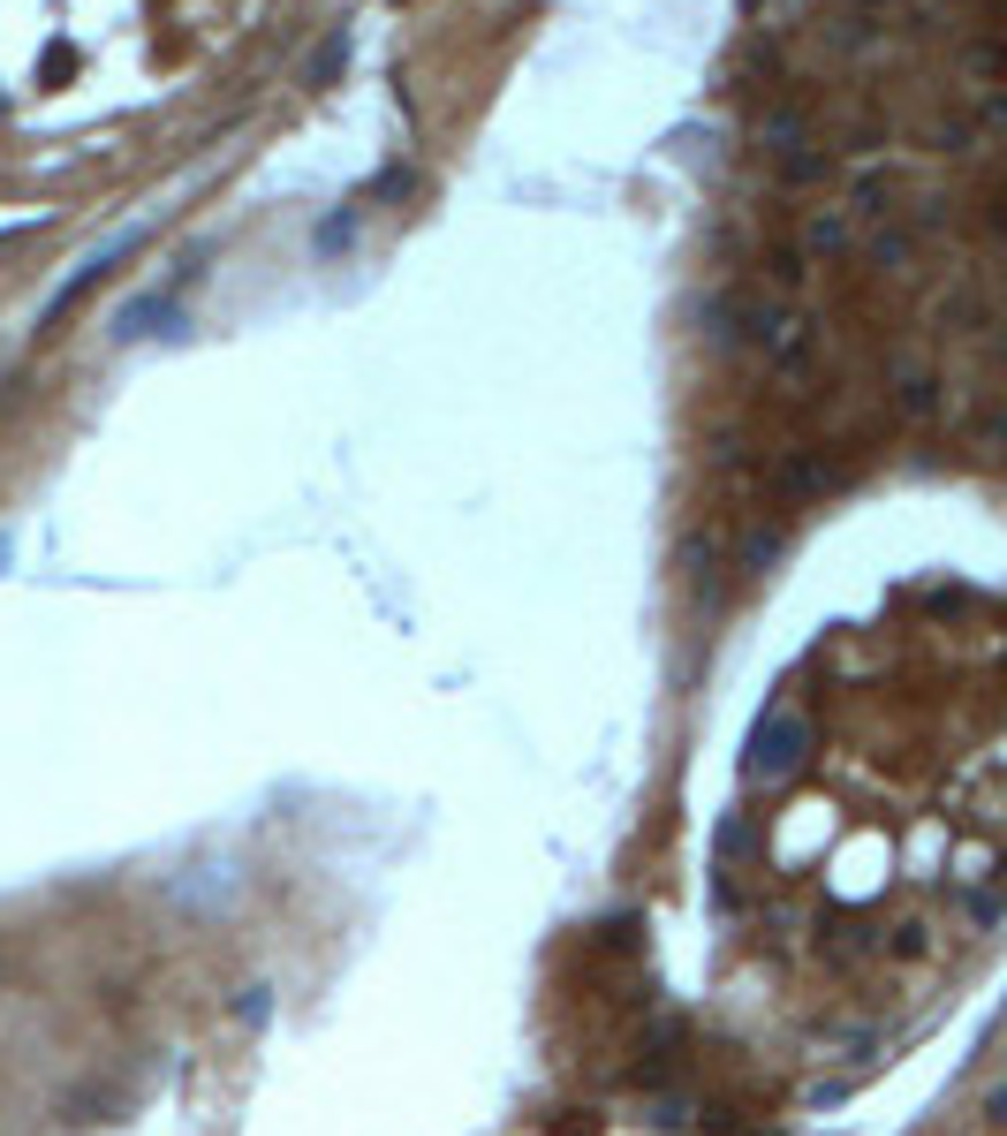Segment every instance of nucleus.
I'll use <instances>...</instances> for the list:
<instances>
[{"instance_id": "423d86ee", "label": "nucleus", "mask_w": 1007, "mask_h": 1136, "mask_svg": "<svg viewBox=\"0 0 1007 1136\" xmlns=\"http://www.w3.org/2000/svg\"><path fill=\"white\" fill-rule=\"evenodd\" d=\"M712 856H720V871H742V864H758V826L742 811L720 818V833H712Z\"/></svg>"}, {"instance_id": "0eeeda50", "label": "nucleus", "mask_w": 1007, "mask_h": 1136, "mask_svg": "<svg viewBox=\"0 0 1007 1136\" xmlns=\"http://www.w3.org/2000/svg\"><path fill=\"white\" fill-rule=\"evenodd\" d=\"M894 410H901L909 425H932V417H940V379H932V371H901V379H894Z\"/></svg>"}, {"instance_id": "aec40b11", "label": "nucleus", "mask_w": 1007, "mask_h": 1136, "mask_svg": "<svg viewBox=\"0 0 1007 1136\" xmlns=\"http://www.w3.org/2000/svg\"><path fill=\"white\" fill-rule=\"evenodd\" d=\"M61 1107H69V1122H107V1114H122V1099H107V1091H69Z\"/></svg>"}, {"instance_id": "6e6552de", "label": "nucleus", "mask_w": 1007, "mask_h": 1136, "mask_svg": "<svg viewBox=\"0 0 1007 1136\" xmlns=\"http://www.w3.org/2000/svg\"><path fill=\"white\" fill-rule=\"evenodd\" d=\"M826 152L819 145H788V152H773V174H781V190H811V182H826Z\"/></svg>"}, {"instance_id": "f3484780", "label": "nucleus", "mask_w": 1007, "mask_h": 1136, "mask_svg": "<svg viewBox=\"0 0 1007 1136\" xmlns=\"http://www.w3.org/2000/svg\"><path fill=\"white\" fill-rule=\"evenodd\" d=\"M765 273H773L781 289H803V273H811V251H796V243H773V251H765Z\"/></svg>"}, {"instance_id": "f257e3e1", "label": "nucleus", "mask_w": 1007, "mask_h": 1136, "mask_svg": "<svg viewBox=\"0 0 1007 1136\" xmlns=\"http://www.w3.org/2000/svg\"><path fill=\"white\" fill-rule=\"evenodd\" d=\"M803 758H811V712L796 697H773L742 743V781H758V789L788 781V773H803Z\"/></svg>"}, {"instance_id": "6ab92c4d", "label": "nucleus", "mask_w": 1007, "mask_h": 1136, "mask_svg": "<svg viewBox=\"0 0 1007 1136\" xmlns=\"http://www.w3.org/2000/svg\"><path fill=\"white\" fill-rule=\"evenodd\" d=\"M76 69H84V53H76V46H46V53H38V84H69Z\"/></svg>"}, {"instance_id": "a211bd4d", "label": "nucleus", "mask_w": 1007, "mask_h": 1136, "mask_svg": "<svg viewBox=\"0 0 1007 1136\" xmlns=\"http://www.w3.org/2000/svg\"><path fill=\"white\" fill-rule=\"evenodd\" d=\"M886 197H894V174H863V182H856V220H886V212H894Z\"/></svg>"}, {"instance_id": "1a4fd4ad", "label": "nucleus", "mask_w": 1007, "mask_h": 1136, "mask_svg": "<svg viewBox=\"0 0 1007 1136\" xmlns=\"http://www.w3.org/2000/svg\"><path fill=\"white\" fill-rule=\"evenodd\" d=\"M819 948L840 955V963L863 955V917H856V909H819Z\"/></svg>"}, {"instance_id": "412c9836", "label": "nucleus", "mask_w": 1007, "mask_h": 1136, "mask_svg": "<svg viewBox=\"0 0 1007 1136\" xmlns=\"http://www.w3.org/2000/svg\"><path fill=\"white\" fill-rule=\"evenodd\" d=\"M978 440H985V448L1007 463V410H985V417H978Z\"/></svg>"}, {"instance_id": "4be33fe9", "label": "nucleus", "mask_w": 1007, "mask_h": 1136, "mask_svg": "<svg viewBox=\"0 0 1007 1136\" xmlns=\"http://www.w3.org/2000/svg\"><path fill=\"white\" fill-rule=\"evenodd\" d=\"M553 1136H599V1114H584V1107H568V1122H553Z\"/></svg>"}, {"instance_id": "b1692460", "label": "nucleus", "mask_w": 1007, "mask_h": 1136, "mask_svg": "<svg viewBox=\"0 0 1007 1136\" xmlns=\"http://www.w3.org/2000/svg\"><path fill=\"white\" fill-rule=\"evenodd\" d=\"M371 197H409V174H402V167H386V174L371 182Z\"/></svg>"}, {"instance_id": "bb28decb", "label": "nucleus", "mask_w": 1007, "mask_h": 1136, "mask_svg": "<svg viewBox=\"0 0 1007 1136\" xmlns=\"http://www.w3.org/2000/svg\"><path fill=\"white\" fill-rule=\"evenodd\" d=\"M863 8H886V0H863Z\"/></svg>"}, {"instance_id": "9d476101", "label": "nucleus", "mask_w": 1007, "mask_h": 1136, "mask_svg": "<svg viewBox=\"0 0 1007 1136\" xmlns=\"http://www.w3.org/2000/svg\"><path fill=\"white\" fill-rule=\"evenodd\" d=\"M735 553H742V569H750V576H765V569L788 553V530H781V523H758V530H742V546H735Z\"/></svg>"}, {"instance_id": "ddd939ff", "label": "nucleus", "mask_w": 1007, "mask_h": 1136, "mask_svg": "<svg viewBox=\"0 0 1007 1136\" xmlns=\"http://www.w3.org/2000/svg\"><path fill=\"white\" fill-rule=\"evenodd\" d=\"M712 561H720V538H712V530H689V538H681V576H689L697 591H712Z\"/></svg>"}, {"instance_id": "f03ea898", "label": "nucleus", "mask_w": 1007, "mask_h": 1136, "mask_svg": "<svg viewBox=\"0 0 1007 1136\" xmlns=\"http://www.w3.org/2000/svg\"><path fill=\"white\" fill-rule=\"evenodd\" d=\"M704 333L720 341V349H781L788 341V326H796V312H781V304H765V296H750V289H720V296H704Z\"/></svg>"}, {"instance_id": "f8f14e48", "label": "nucleus", "mask_w": 1007, "mask_h": 1136, "mask_svg": "<svg viewBox=\"0 0 1007 1136\" xmlns=\"http://www.w3.org/2000/svg\"><path fill=\"white\" fill-rule=\"evenodd\" d=\"M803 130H811L803 99H788V107H773V114H765V145H773V152H788V145H811Z\"/></svg>"}, {"instance_id": "20e7f679", "label": "nucleus", "mask_w": 1007, "mask_h": 1136, "mask_svg": "<svg viewBox=\"0 0 1007 1136\" xmlns=\"http://www.w3.org/2000/svg\"><path fill=\"white\" fill-rule=\"evenodd\" d=\"M137 243H145V235H122L114 251H99L91 266H76V281H69V289H61V296L46 304V333H61V326L76 319V304H84V296H91V289H99V281H107V273H114V266H122V258L137 251Z\"/></svg>"}, {"instance_id": "4468645a", "label": "nucleus", "mask_w": 1007, "mask_h": 1136, "mask_svg": "<svg viewBox=\"0 0 1007 1136\" xmlns=\"http://www.w3.org/2000/svg\"><path fill=\"white\" fill-rule=\"evenodd\" d=\"M848 243H856V228H848L840 212H819V220H811V235H803V251H811V258H840Z\"/></svg>"}, {"instance_id": "2eb2a0df", "label": "nucleus", "mask_w": 1007, "mask_h": 1136, "mask_svg": "<svg viewBox=\"0 0 1007 1136\" xmlns=\"http://www.w3.org/2000/svg\"><path fill=\"white\" fill-rule=\"evenodd\" d=\"M341 61H348V30H334V38H319V46H311V61H304V84H334Z\"/></svg>"}, {"instance_id": "9b49d317", "label": "nucleus", "mask_w": 1007, "mask_h": 1136, "mask_svg": "<svg viewBox=\"0 0 1007 1136\" xmlns=\"http://www.w3.org/2000/svg\"><path fill=\"white\" fill-rule=\"evenodd\" d=\"M160 319H174V326H182L174 296H145V304H130V312L114 319V333H122V341H145V333H160Z\"/></svg>"}, {"instance_id": "5701e85b", "label": "nucleus", "mask_w": 1007, "mask_h": 1136, "mask_svg": "<svg viewBox=\"0 0 1007 1136\" xmlns=\"http://www.w3.org/2000/svg\"><path fill=\"white\" fill-rule=\"evenodd\" d=\"M886 948H894V955H924V925H894Z\"/></svg>"}, {"instance_id": "393cba45", "label": "nucleus", "mask_w": 1007, "mask_h": 1136, "mask_svg": "<svg viewBox=\"0 0 1007 1136\" xmlns=\"http://www.w3.org/2000/svg\"><path fill=\"white\" fill-rule=\"evenodd\" d=\"M985 228H993V243H1007V190L985 205Z\"/></svg>"}, {"instance_id": "a878e982", "label": "nucleus", "mask_w": 1007, "mask_h": 1136, "mask_svg": "<svg viewBox=\"0 0 1007 1136\" xmlns=\"http://www.w3.org/2000/svg\"><path fill=\"white\" fill-rule=\"evenodd\" d=\"M993 1122H1007V1091H993Z\"/></svg>"}, {"instance_id": "7ed1b4c3", "label": "nucleus", "mask_w": 1007, "mask_h": 1136, "mask_svg": "<svg viewBox=\"0 0 1007 1136\" xmlns=\"http://www.w3.org/2000/svg\"><path fill=\"white\" fill-rule=\"evenodd\" d=\"M834 486H840L834 448H796V455L773 463V492H781V500H819V492H834Z\"/></svg>"}, {"instance_id": "dca6fc26", "label": "nucleus", "mask_w": 1007, "mask_h": 1136, "mask_svg": "<svg viewBox=\"0 0 1007 1136\" xmlns=\"http://www.w3.org/2000/svg\"><path fill=\"white\" fill-rule=\"evenodd\" d=\"M909 251H917V235H909V228H879V235H871V266H879V273H901V266H909Z\"/></svg>"}, {"instance_id": "39448f33", "label": "nucleus", "mask_w": 1007, "mask_h": 1136, "mask_svg": "<svg viewBox=\"0 0 1007 1136\" xmlns=\"http://www.w3.org/2000/svg\"><path fill=\"white\" fill-rule=\"evenodd\" d=\"M644 1061L629 1068L637 1084H667L674 1068H681V1023H667V1030H644V1046H637Z\"/></svg>"}]
</instances>
